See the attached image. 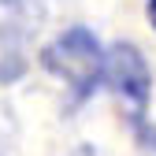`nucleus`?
I'll list each match as a JSON object with an SVG mask.
<instances>
[{
	"mask_svg": "<svg viewBox=\"0 0 156 156\" xmlns=\"http://www.w3.org/2000/svg\"><path fill=\"white\" fill-rule=\"evenodd\" d=\"M41 67L48 74H56L71 89V104H82L86 97L101 86L104 48H101V41H97L86 26H71V30H63L56 37V41H48L41 48Z\"/></svg>",
	"mask_w": 156,
	"mask_h": 156,
	"instance_id": "nucleus-1",
	"label": "nucleus"
},
{
	"mask_svg": "<svg viewBox=\"0 0 156 156\" xmlns=\"http://www.w3.org/2000/svg\"><path fill=\"white\" fill-rule=\"evenodd\" d=\"M101 82H108L115 89V97L130 108V123H141L145 119V108H149V93H152V74L145 56L119 41L104 52V71H101Z\"/></svg>",
	"mask_w": 156,
	"mask_h": 156,
	"instance_id": "nucleus-2",
	"label": "nucleus"
},
{
	"mask_svg": "<svg viewBox=\"0 0 156 156\" xmlns=\"http://www.w3.org/2000/svg\"><path fill=\"white\" fill-rule=\"evenodd\" d=\"M134 134H138V152L141 156H156V126L149 119L134 123Z\"/></svg>",
	"mask_w": 156,
	"mask_h": 156,
	"instance_id": "nucleus-3",
	"label": "nucleus"
},
{
	"mask_svg": "<svg viewBox=\"0 0 156 156\" xmlns=\"http://www.w3.org/2000/svg\"><path fill=\"white\" fill-rule=\"evenodd\" d=\"M149 23L156 26V0H149Z\"/></svg>",
	"mask_w": 156,
	"mask_h": 156,
	"instance_id": "nucleus-4",
	"label": "nucleus"
}]
</instances>
